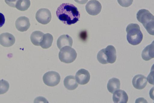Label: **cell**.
<instances>
[{
    "instance_id": "obj_1",
    "label": "cell",
    "mask_w": 154,
    "mask_h": 103,
    "mask_svg": "<svg viewBox=\"0 0 154 103\" xmlns=\"http://www.w3.org/2000/svg\"><path fill=\"white\" fill-rule=\"evenodd\" d=\"M56 14L60 21L69 25L77 23L80 17V14L77 8L69 3L61 4L57 8Z\"/></svg>"
},
{
    "instance_id": "obj_2",
    "label": "cell",
    "mask_w": 154,
    "mask_h": 103,
    "mask_svg": "<svg viewBox=\"0 0 154 103\" xmlns=\"http://www.w3.org/2000/svg\"><path fill=\"white\" fill-rule=\"evenodd\" d=\"M137 18L142 23L147 32L150 35L154 34V17L148 10L141 9L137 12Z\"/></svg>"
},
{
    "instance_id": "obj_3",
    "label": "cell",
    "mask_w": 154,
    "mask_h": 103,
    "mask_svg": "<svg viewBox=\"0 0 154 103\" xmlns=\"http://www.w3.org/2000/svg\"><path fill=\"white\" fill-rule=\"evenodd\" d=\"M126 30L127 33V39L129 44L136 45L140 43L143 36L138 24H129L127 26Z\"/></svg>"
},
{
    "instance_id": "obj_4",
    "label": "cell",
    "mask_w": 154,
    "mask_h": 103,
    "mask_svg": "<svg viewBox=\"0 0 154 103\" xmlns=\"http://www.w3.org/2000/svg\"><path fill=\"white\" fill-rule=\"evenodd\" d=\"M97 59L101 63L105 64L113 63L116 59V50L112 45H109L105 48L100 50L97 55Z\"/></svg>"
},
{
    "instance_id": "obj_5",
    "label": "cell",
    "mask_w": 154,
    "mask_h": 103,
    "mask_svg": "<svg viewBox=\"0 0 154 103\" xmlns=\"http://www.w3.org/2000/svg\"><path fill=\"white\" fill-rule=\"evenodd\" d=\"M77 56V53L74 49L68 46L62 48L58 54L60 60L66 63L73 62Z\"/></svg>"
},
{
    "instance_id": "obj_6",
    "label": "cell",
    "mask_w": 154,
    "mask_h": 103,
    "mask_svg": "<svg viewBox=\"0 0 154 103\" xmlns=\"http://www.w3.org/2000/svg\"><path fill=\"white\" fill-rule=\"evenodd\" d=\"M60 77L59 74L55 71H51L46 72L43 77V80L46 85L53 87L59 83Z\"/></svg>"
},
{
    "instance_id": "obj_7",
    "label": "cell",
    "mask_w": 154,
    "mask_h": 103,
    "mask_svg": "<svg viewBox=\"0 0 154 103\" xmlns=\"http://www.w3.org/2000/svg\"><path fill=\"white\" fill-rule=\"evenodd\" d=\"M35 18L38 23L44 25L47 24L51 20V14L48 9L41 8L37 12Z\"/></svg>"
},
{
    "instance_id": "obj_8",
    "label": "cell",
    "mask_w": 154,
    "mask_h": 103,
    "mask_svg": "<svg viewBox=\"0 0 154 103\" xmlns=\"http://www.w3.org/2000/svg\"><path fill=\"white\" fill-rule=\"evenodd\" d=\"M102 9L100 3L96 0L89 1L85 6V9L87 12L92 16L97 15L100 13Z\"/></svg>"
},
{
    "instance_id": "obj_9",
    "label": "cell",
    "mask_w": 154,
    "mask_h": 103,
    "mask_svg": "<svg viewBox=\"0 0 154 103\" xmlns=\"http://www.w3.org/2000/svg\"><path fill=\"white\" fill-rule=\"evenodd\" d=\"M75 77L79 84L85 85L89 81L90 78V75L87 70L84 69H81L76 72Z\"/></svg>"
},
{
    "instance_id": "obj_10",
    "label": "cell",
    "mask_w": 154,
    "mask_h": 103,
    "mask_svg": "<svg viewBox=\"0 0 154 103\" xmlns=\"http://www.w3.org/2000/svg\"><path fill=\"white\" fill-rule=\"evenodd\" d=\"M132 84L133 86L138 89H143L146 86L147 81L145 76L141 74L135 76L132 80Z\"/></svg>"
},
{
    "instance_id": "obj_11",
    "label": "cell",
    "mask_w": 154,
    "mask_h": 103,
    "mask_svg": "<svg viewBox=\"0 0 154 103\" xmlns=\"http://www.w3.org/2000/svg\"><path fill=\"white\" fill-rule=\"evenodd\" d=\"M15 39L12 34L8 32L0 35V44L4 47H9L15 43Z\"/></svg>"
},
{
    "instance_id": "obj_12",
    "label": "cell",
    "mask_w": 154,
    "mask_h": 103,
    "mask_svg": "<svg viewBox=\"0 0 154 103\" xmlns=\"http://www.w3.org/2000/svg\"><path fill=\"white\" fill-rule=\"evenodd\" d=\"M30 25L29 20L28 18L25 16L19 17L15 22V26L19 31L23 32L26 31Z\"/></svg>"
},
{
    "instance_id": "obj_13",
    "label": "cell",
    "mask_w": 154,
    "mask_h": 103,
    "mask_svg": "<svg viewBox=\"0 0 154 103\" xmlns=\"http://www.w3.org/2000/svg\"><path fill=\"white\" fill-rule=\"evenodd\" d=\"M113 93L112 100L114 103H127L128 98L127 94L125 91L118 89Z\"/></svg>"
},
{
    "instance_id": "obj_14",
    "label": "cell",
    "mask_w": 154,
    "mask_h": 103,
    "mask_svg": "<svg viewBox=\"0 0 154 103\" xmlns=\"http://www.w3.org/2000/svg\"><path fill=\"white\" fill-rule=\"evenodd\" d=\"M154 41L150 44L146 46L143 50L141 57L144 60L147 61L154 57Z\"/></svg>"
},
{
    "instance_id": "obj_15",
    "label": "cell",
    "mask_w": 154,
    "mask_h": 103,
    "mask_svg": "<svg viewBox=\"0 0 154 103\" xmlns=\"http://www.w3.org/2000/svg\"><path fill=\"white\" fill-rule=\"evenodd\" d=\"M73 40L72 38L68 35H63L60 36L57 41V45L59 49L66 46L72 47Z\"/></svg>"
},
{
    "instance_id": "obj_16",
    "label": "cell",
    "mask_w": 154,
    "mask_h": 103,
    "mask_svg": "<svg viewBox=\"0 0 154 103\" xmlns=\"http://www.w3.org/2000/svg\"><path fill=\"white\" fill-rule=\"evenodd\" d=\"M63 83L65 88L69 90L76 89L78 85L75 77L72 75L67 76L64 80Z\"/></svg>"
},
{
    "instance_id": "obj_17",
    "label": "cell",
    "mask_w": 154,
    "mask_h": 103,
    "mask_svg": "<svg viewBox=\"0 0 154 103\" xmlns=\"http://www.w3.org/2000/svg\"><path fill=\"white\" fill-rule=\"evenodd\" d=\"M120 82L119 79L113 77L110 79L107 83V87L108 91L113 93L116 91L120 88Z\"/></svg>"
},
{
    "instance_id": "obj_18",
    "label": "cell",
    "mask_w": 154,
    "mask_h": 103,
    "mask_svg": "<svg viewBox=\"0 0 154 103\" xmlns=\"http://www.w3.org/2000/svg\"><path fill=\"white\" fill-rule=\"evenodd\" d=\"M44 33L42 32L36 31L33 32L30 36V40L32 43L35 45L40 46Z\"/></svg>"
},
{
    "instance_id": "obj_19",
    "label": "cell",
    "mask_w": 154,
    "mask_h": 103,
    "mask_svg": "<svg viewBox=\"0 0 154 103\" xmlns=\"http://www.w3.org/2000/svg\"><path fill=\"white\" fill-rule=\"evenodd\" d=\"M53 40V38L51 34L49 33L44 34L40 46L43 49H48L51 46Z\"/></svg>"
},
{
    "instance_id": "obj_20",
    "label": "cell",
    "mask_w": 154,
    "mask_h": 103,
    "mask_svg": "<svg viewBox=\"0 0 154 103\" xmlns=\"http://www.w3.org/2000/svg\"><path fill=\"white\" fill-rule=\"evenodd\" d=\"M30 5V0H18L16 3L15 7L19 10L24 11L27 10Z\"/></svg>"
},
{
    "instance_id": "obj_21",
    "label": "cell",
    "mask_w": 154,
    "mask_h": 103,
    "mask_svg": "<svg viewBox=\"0 0 154 103\" xmlns=\"http://www.w3.org/2000/svg\"><path fill=\"white\" fill-rule=\"evenodd\" d=\"M9 88V83L7 81L3 79L0 80V94L6 93L8 90Z\"/></svg>"
},
{
    "instance_id": "obj_22",
    "label": "cell",
    "mask_w": 154,
    "mask_h": 103,
    "mask_svg": "<svg viewBox=\"0 0 154 103\" xmlns=\"http://www.w3.org/2000/svg\"><path fill=\"white\" fill-rule=\"evenodd\" d=\"M133 0H117L119 4L121 6L124 7H128L132 3Z\"/></svg>"
},
{
    "instance_id": "obj_23",
    "label": "cell",
    "mask_w": 154,
    "mask_h": 103,
    "mask_svg": "<svg viewBox=\"0 0 154 103\" xmlns=\"http://www.w3.org/2000/svg\"><path fill=\"white\" fill-rule=\"evenodd\" d=\"M18 0H5V2L9 6L15 8Z\"/></svg>"
},
{
    "instance_id": "obj_24",
    "label": "cell",
    "mask_w": 154,
    "mask_h": 103,
    "mask_svg": "<svg viewBox=\"0 0 154 103\" xmlns=\"http://www.w3.org/2000/svg\"><path fill=\"white\" fill-rule=\"evenodd\" d=\"M153 75H154V71L153 70L152 72H150L148 76L147 80L150 83L154 85L153 83Z\"/></svg>"
},
{
    "instance_id": "obj_25",
    "label": "cell",
    "mask_w": 154,
    "mask_h": 103,
    "mask_svg": "<svg viewBox=\"0 0 154 103\" xmlns=\"http://www.w3.org/2000/svg\"><path fill=\"white\" fill-rule=\"evenodd\" d=\"M5 21V19L4 16L2 14L0 13V28L4 25Z\"/></svg>"
},
{
    "instance_id": "obj_26",
    "label": "cell",
    "mask_w": 154,
    "mask_h": 103,
    "mask_svg": "<svg viewBox=\"0 0 154 103\" xmlns=\"http://www.w3.org/2000/svg\"><path fill=\"white\" fill-rule=\"evenodd\" d=\"M77 3L81 4H85L88 1V0H74Z\"/></svg>"
}]
</instances>
